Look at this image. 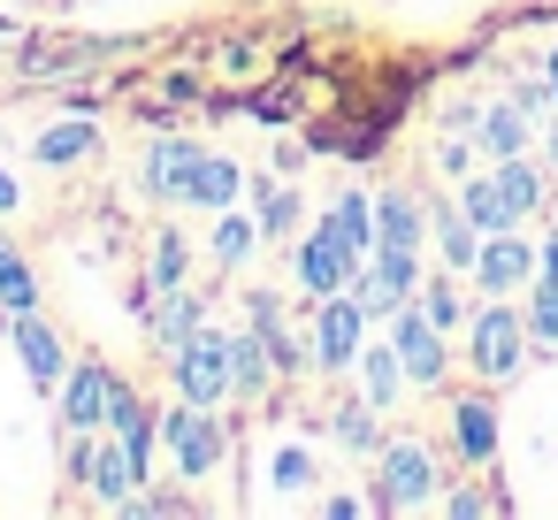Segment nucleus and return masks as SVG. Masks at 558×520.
Here are the masks:
<instances>
[{"label":"nucleus","mask_w":558,"mask_h":520,"mask_svg":"<svg viewBox=\"0 0 558 520\" xmlns=\"http://www.w3.org/2000/svg\"><path fill=\"white\" fill-rule=\"evenodd\" d=\"M154 329H161V344L177 352V344L199 329V299H192V291H169V306H161V322H154Z\"/></svg>","instance_id":"nucleus-25"},{"label":"nucleus","mask_w":558,"mask_h":520,"mask_svg":"<svg viewBox=\"0 0 558 520\" xmlns=\"http://www.w3.org/2000/svg\"><path fill=\"white\" fill-rule=\"evenodd\" d=\"M276 482H283V489H306V482H314V459H306V451H276Z\"/></svg>","instance_id":"nucleus-31"},{"label":"nucleus","mask_w":558,"mask_h":520,"mask_svg":"<svg viewBox=\"0 0 558 520\" xmlns=\"http://www.w3.org/2000/svg\"><path fill=\"white\" fill-rule=\"evenodd\" d=\"M16 207V184H9V169H0V215H9Z\"/></svg>","instance_id":"nucleus-33"},{"label":"nucleus","mask_w":558,"mask_h":520,"mask_svg":"<svg viewBox=\"0 0 558 520\" xmlns=\"http://www.w3.org/2000/svg\"><path fill=\"white\" fill-rule=\"evenodd\" d=\"M108 367H77L70 375V398H62V421H70V436H93V428H108Z\"/></svg>","instance_id":"nucleus-14"},{"label":"nucleus","mask_w":558,"mask_h":520,"mask_svg":"<svg viewBox=\"0 0 558 520\" xmlns=\"http://www.w3.org/2000/svg\"><path fill=\"white\" fill-rule=\"evenodd\" d=\"M16 352H24V375H32L39 390H54V383L70 375V360H62V337H54L39 314H16Z\"/></svg>","instance_id":"nucleus-12"},{"label":"nucleus","mask_w":558,"mask_h":520,"mask_svg":"<svg viewBox=\"0 0 558 520\" xmlns=\"http://www.w3.org/2000/svg\"><path fill=\"white\" fill-rule=\"evenodd\" d=\"M337 444H344V451H375V413H367V406H344V413H337Z\"/></svg>","instance_id":"nucleus-28"},{"label":"nucleus","mask_w":558,"mask_h":520,"mask_svg":"<svg viewBox=\"0 0 558 520\" xmlns=\"http://www.w3.org/2000/svg\"><path fill=\"white\" fill-rule=\"evenodd\" d=\"M421 230H428V215H421L413 192H383V199H375V245H390V253H421Z\"/></svg>","instance_id":"nucleus-13"},{"label":"nucleus","mask_w":558,"mask_h":520,"mask_svg":"<svg viewBox=\"0 0 558 520\" xmlns=\"http://www.w3.org/2000/svg\"><path fill=\"white\" fill-rule=\"evenodd\" d=\"M360 299H322V329H314V352H322V367H352L360 360Z\"/></svg>","instance_id":"nucleus-11"},{"label":"nucleus","mask_w":558,"mask_h":520,"mask_svg":"<svg viewBox=\"0 0 558 520\" xmlns=\"http://www.w3.org/2000/svg\"><path fill=\"white\" fill-rule=\"evenodd\" d=\"M85 482H93V497H100V505H123V497L146 482V459H138L123 436H108V444H93V451H85Z\"/></svg>","instance_id":"nucleus-7"},{"label":"nucleus","mask_w":558,"mask_h":520,"mask_svg":"<svg viewBox=\"0 0 558 520\" xmlns=\"http://www.w3.org/2000/svg\"><path fill=\"white\" fill-rule=\"evenodd\" d=\"M154 276H161V283H177V276H184V245H177V230L154 245Z\"/></svg>","instance_id":"nucleus-32"},{"label":"nucleus","mask_w":558,"mask_h":520,"mask_svg":"<svg viewBox=\"0 0 558 520\" xmlns=\"http://www.w3.org/2000/svg\"><path fill=\"white\" fill-rule=\"evenodd\" d=\"M550 93H558V55H550Z\"/></svg>","instance_id":"nucleus-35"},{"label":"nucleus","mask_w":558,"mask_h":520,"mask_svg":"<svg viewBox=\"0 0 558 520\" xmlns=\"http://www.w3.org/2000/svg\"><path fill=\"white\" fill-rule=\"evenodd\" d=\"M322 230H329L352 261H367V253H375V207H367L360 192H344V199L329 207V222H322Z\"/></svg>","instance_id":"nucleus-16"},{"label":"nucleus","mask_w":558,"mask_h":520,"mask_svg":"<svg viewBox=\"0 0 558 520\" xmlns=\"http://www.w3.org/2000/svg\"><path fill=\"white\" fill-rule=\"evenodd\" d=\"M352 299H360L367 314H398V306L413 299V253L375 245V268H352Z\"/></svg>","instance_id":"nucleus-5"},{"label":"nucleus","mask_w":558,"mask_h":520,"mask_svg":"<svg viewBox=\"0 0 558 520\" xmlns=\"http://www.w3.org/2000/svg\"><path fill=\"white\" fill-rule=\"evenodd\" d=\"M230 199H238V169L215 161V154H199V169H192L184 192H177V207H230Z\"/></svg>","instance_id":"nucleus-18"},{"label":"nucleus","mask_w":558,"mask_h":520,"mask_svg":"<svg viewBox=\"0 0 558 520\" xmlns=\"http://www.w3.org/2000/svg\"><path fill=\"white\" fill-rule=\"evenodd\" d=\"M474 138H482L497 161L527 154V108H520V100H505V108H482V116H474Z\"/></svg>","instance_id":"nucleus-15"},{"label":"nucleus","mask_w":558,"mask_h":520,"mask_svg":"<svg viewBox=\"0 0 558 520\" xmlns=\"http://www.w3.org/2000/svg\"><path fill=\"white\" fill-rule=\"evenodd\" d=\"M390 344H398V360H405L413 383H436V375H444V329H436L421 306H398V337H390Z\"/></svg>","instance_id":"nucleus-9"},{"label":"nucleus","mask_w":558,"mask_h":520,"mask_svg":"<svg viewBox=\"0 0 558 520\" xmlns=\"http://www.w3.org/2000/svg\"><path fill=\"white\" fill-rule=\"evenodd\" d=\"M352 268H360V261H352V253H344L329 230H314V238L299 245V283H306L314 299H329V291H352Z\"/></svg>","instance_id":"nucleus-10"},{"label":"nucleus","mask_w":558,"mask_h":520,"mask_svg":"<svg viewBox=\"0 0 558 520\" xmlns=\"http://www.w3.org/2000/svg\"><path fill=\"white\" fill-rule=\"evenodd\" d=\"M268 367H276V352L260 344V329L230 337V390H238V398H253V390L268 383Z\"/></svg>","instance_id":"nucleus-19"},{"label":"nucleus","mask_w":558,"mask_h":520,"mask_svg":"<svg viewBox=\"0 0 558 520\" xmlns=\"http://www.w3.org/2000/svg\"><path fill=\"white\" fill-rule=\"evenodd\" d=\"M421 314H428L436 329H459V314H466V306H459V291H451V283H428V299H421Z\"/></svg>","instance_id":"nucleus-30"},{"label":"nucleus","mask_w":558,"mask_h":520,"mask_svg":"<svg viewBox=\"0 0 558 520\" xmlns=\"http://www.w3.org/2000/svg\"><path fill=\"white\" fill-rule=\"evenodd\" d=\"M451 428H459V451H466V459H489V451H497V413H489L482 398H466V406L451 413Z\"/></svg>","instance_id":"nucleus-22"},{"label":"nucleus","mask_w":558,"mask_h":520,"mask_svg":"<svg viewBox=\"0 0 558 520\" xmlns=\"http://www.w3.org/2000/svg\"><path fill=\"white\" fill-rule=\"evenodd\" d=\"M161 436H169V451H177V467H184L192 482H199V474L222 459V428H215V421H207V406H192V398H184V406L161 421Z\"/></svg>","instance_id":"nucleus-6"},{"label":"nucleus","mask_w":558,"mask_h":520,"mask_svg":"<svg viewBox=\"0 0 558 520\" xmlns=\"http://www.w3.org/2000/svg\"><path fill=\"white\" fill-rule=\"evenodd\" d=\"M177 390H184L192 406H215V398H230V337H215V329H192V337L177 344Z\"/></svg>","instance_id":"nucleus-2"},{"label":"nucleus","mask_w":558,"mask_h":520,"mask_svg":"<svg viewBox=\"0 0 558 520\" xmlns=\"http://www.w3.org/2000/svg\"><path fill=\"white\" fill-rule=\"evenodd\" d=\"M527 329H535L543 344H558V268H543V283H535V299H527Z\"/></svg>","instance_id":"nucleus-26"},{"label":"nucleus","mask_w":558,"mask_h":520,"mask_svg":"<svg viewBox=\"0 0 558 520\" xmlns=\"http://www.w3.org/2000/svg\"><path fill=\"white\" fill-rule=\"evenodd\" d=\"M93 146H100L93 123H54V131H39V161H47V169H70V161H85Z\"/></svg>","instance_id":"nucleus-20"},{"label":"nucleus","mask_w":558,"mask_h":520,"mask_svg":"<svg viewBox=\"0 0 558 520\" xmlns=\"http://www.w3.org/2000/svg\"><path fill=\"white\" fill-rule=\"evenodd\" d=\"M192 169H199V146H192V138H161V146L146 154V184H154L161 199H177Z\"/></svg>","instance_id":"nucleus-17"},{"label":"nucleus","mask_w":558,"mask_h":520,"mask_svg":"<svg viewBox=\"0 0 558 520\" xmlns=\"http://www.w3.org/2000/svg\"><path fill=\"white\" fill-rule=\"evenodd\" d=\"M520 352H527V322L512 306H482L474 314V375L482 383H505L520 367Z\"/></svg>","instance_id":"nucleus-4"},{"label":"nucleus","mask_w":558,"mask_h":520,"mask_svg":"<svg viewBox=\"0 0 558 520\" xmlns=\"http://www.w3.org/2000/svg\"><path fill=\"white\" fill-rule=\"evenodd\" d=\"M253 245H260V230H253L245 215H222V222H215V261H245Z\"/></svg>","instance_id":"nucleus-27"},{"label":"nucleus","mask_w":558,"mask_h":520,"mask_svg":"<svg viewBox=\"0 0 558 520\" xmlns=\"http://www.w3.org/2000/svg\"><path fill=\"white\" fill-rule=\"evenodd\" d=\"M360 375H367V406H390V398H398V383H405L398 344H390V352H360Z\"/></svg>","instance_id":"nucleus-24"},{"label":"nucleus","mask_w":558,"mask_h":520,"mask_svg":"<svg viewBox=\"0 0 558 520\" xmlns=\"http://www.w3.org/2000/svg\"><path fill=\"white\" fill-rule=\"evenodd\" d=\"M474 276H482V291H520L535 276V245L512 230H489V245L474 253Z\"/></svg>","instance_id":"nucleus-8"},{"label":"nucleus","mask_w":558,"mask_h":520,"mask_svg":"<svg viewBox=\"0 0 558 520\" xmlns=\"http://www.w3.org/2000/svg\"><path fill=\"white\" fill-rule=\"evenodd\" d=\"M436 238H444V261H451V268H474L482 238H474V215H466V207H444V215H436Z\"/></svg>","instance_id":"nucleus-23"},{"label":"nucleus","mask_w":558,"mask_h":520,"mask_svg":"<svg viewBox=\"0 0 558 520\" xmlns=\"http://www.w3.org/2000/svg\"><path fill=\"white\" fill-rule=\"evenodd\" d=\"M299 222V192H268V207H260V238H283Z\"/></svg>","instance_id":"nucleus-29"},{"label":"nucleus","mask_w":558,"mask_h":520,"mask_svg":"<svg viewBox=\"0 0 558 520\" xmlns=\"http://www.w3.org/2000/svg\"><path fill=\"white\" fill-rule=\"evenodd\" d=\"M0 306H9V314H32L39 306V283H32V268H24V253L9 238H0Z\"/></svg>","instance_id":"nucleus-21"},{"label":"nucleus","mask_w":558,"mask_h":520,"mask_svg":"<svg viewBox=\"0 0 558 520\" xmlns=\"http://www.w3.org/2000/svg\"><path fill=\"white\" fill-rule=\"evenodd\" d=\"M436 497V459L421 444H383V482H375V512H413Z\"/></svg>","instance_id":"nucleus-3"},{"label":"nucleus","mask_w":558,"mask_h":520,"mask_svg":"<svg viewBox=\"0 0 558 520\" xmlns=\"http://www.w3.org/2000/svg\"><path fill=\"white\" fill-rule=\"evenodd\" d=\"M543 268H558V230H550V238H543Z\"/></svg>","instance_id":"nucleus-34"},{"label":"nucleus","mask_w":558,"mask_h":520,"mask_svg":"<svg viewBox=\"0 0 558 520\" xmlns=\"http://www.w3.org/2000/svg\"><path fill=\"white\" fill-rule=\"evenodd\" d=\"M535 199H543V177L512 154V161H497V177H474L466 184V215H474V230L489 238V230H512V222H527L535 215Z\"/></svg>","instance_id":"nucleus-1"}]
</instances>
